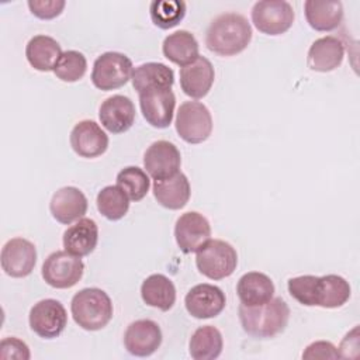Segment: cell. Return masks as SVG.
<instances>
[{
    "label": "cell",
    "mask_w": 360,
    "mask_h": 360,
    "mask_svg": "<svg viewBox=\"0 0 360 360\" xmlns=\"http://www.w3.org/2000/svg\"><path fill=\"white\" fill-rule=\"evenodd\" d=\"M252 27L246 17L238 13H224L215 17L207 28L205 45L219 56H233L248 48Z\"/></svg>",
    "instance_id": "6da1fadb"
},
{
    "label": "cell",
    "mask_w": 360,
    "mask_h": 360,
    "mask_svg": "<svg viewBox=\"0 0 360 360\" xmlns=\"http://www.w3.org/2000/svg\"><path fill=\"white\" fill-rule=\"evenodd\" d=\"M290 319V308L280 298H271L263 305L248 307L239 305V321L242 329L257 339H267L281 333Z\"/></svg>",
    "instance_id": "7a4b0ae2"
},
{
    "label": "cell",
    "mask_w": 360,
    "mask_h": 360,
    "mask_svg": "<svg viewBox=\"0 0 360 360\" xmlns=\"http://www.w3.org/2000/svg\"><path fill=\"white\" fill-rule=\"evenodd\" d=\"M73 321L84 330H100L108 325L114 308L111 298L101 288L90 287L77 291L70 302Z\"/></svg>",
    "instance_id": "3957f363"
},
{
    "label": "cell",
    "mask_w": 360,
    "mask_h": 360,
    "mask_svg": "<svg viewBox=\"0 0 360 360\" xmlns=\"http://www.w3.org/2000/svg\"><path fill=\"white\" fill-rule=\"evenodd\" d=\"M195 253V266L198 271L211 280L229 277L238 266V253L235 248L221 239H210Z\"/></svg>",
    "instance_id": "277c9868"
},
{
    "label": "cell",
    "mask_w": 360,
    "mask_h": 360,
    "mask_svg": "<svg viewBox=\"0 0 360 360\" xmlns=\"http://www.w3.org/2000/svg\"><path fill=\"white\" fill-rule=\"evenodd\" d=\"M132 60L121 52H104L93 63L91 82L103 91L122 87L132 77Z\"/></svg>",
    "instance_id": "5b68a950"
},
{
    "label": "cell",
    "mask_w": 360,
    "mask_h": 360,
    "mask_svg": "<svg viewBox=\"0 0 360 360\" xmlns=\"http://www.w3.org/2000/svg\"><path fill=\"white\" fill-rule=\"evenodd\" d=\"M176 131L187 143H201L212 132L210 110L200 101H184L176 115Z\"/></svg>",
    "instance_id": "8992f818"
},
{
    "label": "cell",
    "mask_w": 360,
    "mask_h": 360,
    "mask_svg": "<svg viewBox=\"0 0 360 360\" xmlns=\"http://www.w3.org/2000/svg\"><path fill=\"white\" fill-rule=\"evenodd\" d=\"M84 264L79 256L68 250H56L51 253L42 264V278L53 288H70L83 277Z\"/></svg>",
    "instance_id": "52a82bcc"
},
{
    "label": "cell",
    "mask_w": 360,
    "mask_h": 360,
    "mask_svg": "<svg viewBox=\"0 0 360 360\" xmlns=\"http://www.w3.org/2000/svg\"><path fill=\"white\" fill-rule=\"evenodd\" d=\"M294 18L292 6L284 0H262L252 7V22L266 35H281L287 32Z\"/></svg>",
    "instance_id": "ba28073f"
},
{
    "label": "cell",
    "mask_w": 360,
    "mask_h": 360,
    "mask_svg": "<svg viewBox=\"0 0 360 360\" xmlns=\"http://www.w3.org/2000/svg\"><path fill=\"white\" fill-rule=\"evenodd\" d=\"M30 328L42 339L58 338L68 325L65 307L53 298H45L34 304L28 315Z\"/></svg>",
    "instance_id": "9c48e42d"
},
{
    "label": "cell",
    "mask_w": 360,
    "mask_h": 360,
    "mask_svg": "<svg viewBox=\"0 0 360 360\" xmlns=\"http://www.w3.org/2000/svg\"><path fill=\"white\" fill-rule=\"evenodd\" d=\"M174 238L183 253L197 252L211 239V225L208 219L197 211L184 212L176 221Z\"/></svg>",
    "instance_id": "30bf717a"
},
{
    "label": "cell",
    "mask_w": 360,
    "mask_h": 360,
    "mask_svg": "<svg viewBox=\"0 0 360 360\" xmlns=\"http://www.w3.org/2000/svg\"><path fill=\"white\" fill-rule=\"evenodd\" d=\"M1 269L14 278L27 277L32 273L37 263V249L32 242L24 238L7 240L1 249Z\"/></svg>",
    "instance_id": "8fae6325"
},
{
    "label": "cell",
    "mask_w": 360,
    "mask_h": 360,
    "mask_svg": "<svg viewBox=\"0 0 360 360\" xmlns=\"http://www.w3.org/2000/svg\"><path fill=\"white\" fill-rule=\"evenodd\" d=\"M187 312L197 319H208L219 315L225 305V292L212 284L202 283L191 287L184 297Z\"/></svg>",
    "instance_id": "7c38bea8"
},
{
    "label": "cell",
    "mask_w": 360,
    "mask_h": 360,
    "mask_svg": "<svg viewBox=\"0 0 360 360\" xmlns=\"http://www.w3.org/2000/svg\"><path fill=\"white\" fill-rule=\"evenodd\" d=\"M176 97L172 89H153L139 93V107L146 122L163 129L172 124Z\"/></svg>",
    "instance_id": "4fadbf2b"
},
{
    "label": "cell",
    "mask_w": 360,
    "mask_h": 360,
    "mask_svg": "<svg viewBox=\"0 0 360 360\" xmlns=\"http://www.w3.org/2000/svg\"><path fill=\"white\" fill-rule=\"evenodd\" d=\"M181 156L177 146L169 141L153 142L143 155V166L153 180H163L179 173Z\"/></svg>",
    "instance_id": "5bb4252c"
},
{
    "label": "cell",
    "mask_w": 360,
    "mask_h": 360,
    "mask_svg": "<svg viewBox=\"0 0 360 360\" xmlns=\"http://www.w3.org/2000/svg\"><path fill=\"white\" fill-rule=\"evenodd\" d=\"M69 141L75 153L86 159L98 158L108 148V135L91 120L79 121L70 131Z\"/></svg>",
    "instance_id": "9a60e30c"
},
{
    "label": "cell",
    "mask_w": 360,
    "mask_h": 360,
    "mask_svg": "<svg viewBox=\"0 0 360 360\" xmlns=\"http://www.w3.org/2000/svg\"><path fill=\"white\" fill-rule=\"evenodd\" d=\"M162 345V330L155 321L138 319L128 325L124 333V346L132 356L146 357Z\"/></svg>",
    "instance_id": "2e32d148"
},
{
    "label": "cell",
    "mask_w": 360,
    "mask_h": 360,
    "mask_svg": "<svg viewBox=\"0 0 360 360\" xmlns=\"http://www.w3.org/2000/svg\"><path fill=\"white\" fill-rule=\"evenodd\" d=\"M98 118L108 132L122 134L128 131L135 121V105L129 97L114 94L101 103Z\"/></svg>",
    "instance_id": "e0dca14e"
},
{
    "label": "cell",
    "mask_w": 360,
    "mask_h": 360,
    "mask_svg": "<svg viewBox=\"0 0 360 360\" xmlns=\"http://www.w3.org/2000/svg\"><path fill=\"white\" fill-rule=\"evenodd\" d=\"M214 66L204 56H198L180 69V87L191 98L205 97L214 84Z\"/></svg>",
    "instance_id": "ac0fdd59"
},
{
    "label": "cell",
    "mask_w": 360,
    "mask_h": 360,
    "mask_svg": "<svg viewBox=\"0 0 360 360\" xmlns=\"http://www.w3.org/2000/svg\"><path fill=\"white\" fill-rule=\"evenodd\" d=\"M49 211L58 222L69 225L83 218L87 211V198L77 187L66 186L53 193Z\"/></svg>",
    "instance_id": "d6986e66"
},
{
    "label": "cell",
    "mask_w": 360,
    "mask_h": 360,
    "mask_svg": "<svg viewBox=\"0 0 360 360\" xmlns=\"http://www.w3.org/2000/svg\"><path fill=\"white\" fill-rule=\"evenodd\" d=\"M345 58L343 42L333 35L318 38L308 49L307 63L311 70L315 72H332L339 68Z\"/></svg>",
    "instance_id": "ffe728a7"
},
{
    "label": "cell",
    "mask_w": 360,
    "mask_h": 360,
    "mask_svg": "<svg viewBox=\"0 0 360 360\" xmlns=\"http://www.w3.org/2000/svg\"><path fill=\"white\" fill-rule=\"evenodd\" d=\"M63 248L69 253L83 257L90 255L98 242V226L91 218H80L63 232Z\"/></svg>",
    "instance_id": "44dd1931"
},
{
    "label": "cell",
    "mask_w": 360,
    "mask_h": 360,
    "mask_svg": "<svg viewBox=\"0 0 360 360\" xmlns=\"http://www.w3.org/2000/svg\"><path fill=\"white\" fill-rule=\"evenodd\" d=\"M190 194V181L181 172L163 180H153V195L167 210L183 208L188 202Z\"/></svg>",
    "instance_id": "7402d4cb"
},
{
    "label": "cell",
    "mask_w": 360,
    "mask_h": 360,
    "mask_svg": "<svg viewBox=\"0 0 360 360\" xmlns=\"http://www.w3.org/2000/svg\"><path fill=\"white\" fill-rule=\"evenodd\" d=\"M236 292L240 304L248 307H257L273 298L274 284L267 274L260 271H249L239 278L236 284Z\"/></svg>",
    "instance_id": "603a6c76"
},
{
    "label": "cell",
    "mask_w": 360,
    "mask_h": 360,
    "mask_svg": "<svg viewBox=\"0 0 360 360\" xmlns=\"http://www.w3.org/2000/svg\"><path fill=\"white\" fill-rule=\"evenodd\" d=\"M62 53L59 42L48 35H35L25 46V58L28 63L39 72H53Z\"/></svg>",
    "instance_id": "cb8c5ba5"
},
{
    "label": "cell",
    "mask_w": 360,
    "mask_h": 360,
    "mask_svg": "<svg viewBox=\"0 0 360 360\" xmlns=\"http://www.w3.org/2000/svg\"><path fill=\"white\" fill-rule=\"evenodd\" d=\"M307 22L315 31H332L338 28L343 20V4L338 0L319 1L307 0L304 3Z\"/></svg>",
    "instance_id": "d4e9b609"
},
{
    "label": "cell",
    "mask_w": 360,
    "mask_h": 360,
    "mask_svg": "<svg viewBox=\"0 0 360 360\" xmlns=\"http://www.w3.org/2000/svg\"><path fill=\"white\" fill-rule=\"evenodd\" d=\"M131 80L134 89L139 94L153 89H172L174 83V73L165 63L148 62L134 69Z\"/></svg>",
    "instance_id": "484cf974"
},
{
    "label": "cell",
    "mask_w": 360,
    "mask_h": 360,
    "mask_svg": "<svg viewBox=\"0 0 360 360\" xmlns=\"http://www.w3.org/2000/svg\"><path fill=\"white\" fill-rule=\"evenodd\" d=\"M198 51L200 48L195 37L186 30L169 34L162 44L165 58L181 68L194 62L200 56Z\"/></svg>",
    "instance_id": "4316f807"
},
{
    "label": "cell",
    "mask_w": 360,
    "mask_h": 360,
    "mask_svg": "<svg viewBox=\"0 0 360 360\" xmlns=\"http://www.w3.org/2000/svg\"><path fill=\"white\" fill-rule=\"evenodd\" d=\"M141 297L149 307L169 311L176 302V287L163 274H150L141 285Z\"/></svg>",
    "instance_id": "83f0119b"
},
{
    "label": "cell",
    "mask_w": 360,
    "mask_h": 360,
    "mask_svg": "<svg viewBox=\"0 0 360 360\" xmlns=\"http://www.w3.org/2000/svg\"><path fill=\"white\" fill-rule=\"evenodd\" d=\"M222 347V335L212 325L197 328L188 342V353L194 360H214L219 357Z\"/></svg>",
    "instance_id": "f1b7e54d"
},
{
    "label": "cell",
    "mask_w": 360,
    "mask_h": 360,
    "mask_svg": "<svg viewBox=\"0 0 360 360\" xmlns=\"http://www.w3.org/2000/svg\"><path fill=\"white\" fill-rule=\"evenodd\" d=\"M97 210L110 221H118L129 210V198L118 186H105L97 194Z\"/></svg>",
    "instance_id": "f546056e"
},
{
    "label": "cell",
    "mask_w": 360,
    "mask_h": 360,
    "mask_svg": "<svg viewBox=\"0 0 360 360\" xmlns=\"http://www.w3.org/2000/svg\"><path fill=\"white\" fill-rule=\"evenodd\" d=\"M352 290L349 281L338 274H326L321 277V295L318 307L339 308L350 298Z\"/></svg>",
    "instance_id": "4dcf8cb0"
},
{
    "label": "cell",
    "mask_w": 360,
    "mask_h": 360,
    "mask_svg": "<svg viewBox=\"0 0 360 360\" xmlns=\"http://www.w3.org/2000/svg\"><path fill=\"white\" fill-rule=\"evenodd\" d=\"M149 14L156 27L169 30L184 18L186 3L181 0H153L149 6Z\"/></svg>",
    "instance_id": "1f68e13d"
},
{
    "label": "cell",
    "mask_w": 360,
    "mask_h": 360,
    "mask_svg": "<svg viewBox=\"0 0 360 360\" xmlns=\"http://www.w3.org/2000/svg\"><path fill=\"white\" fill-rule=\"evenodd\" d=\"M117 186L131 201H141L149 191L150 180L143 169L138 166H127L118 172Z\"/></svg>",
    "instance_id": "d6a6232c"
},
{
    "label": "cell",
    "mask_w": 360,
    "mask_h": 360,
    "mask_svg": "<svg viewBox=\"0 0 360 360\" xmlns=\"http://www.w3.org/2000/svg\"><path fill=\"white\" fill-rule=\"evenodd\" d=\"M287 288L290 295L300 304L307 307H318L321 295V277L312 274L291 277L287 281Z\"/></svg>",
    "instance_id": "836d02e7"
},
{
    "label": "cell",
    "mask_w": 360,
    "mask_h": 360,
    "mask_svg": "<svg viewBox=\"0 0 360 360\" xmlns=\"http://www.w3.org/2000/svg\"><path fill=\"white\" fill-rule=\"evenodd\" d=\"M87 70L86 56L79 51H66L59 58L53 73L55 76L66 83H73L80 80Z\"/></svg>",
    "instance_id": "e575fe53"
},
{
    "label": "cell",
    "mask_w": 360,
    "mask_h": 360,
    "mask_svg": "<svg viewBox=\"0 0 360 360\" xmlns=\"http://www.w3.org/2000/svg\"><path fill=\"white\" fill-rule=\"evenodd\" d=\"M27 6L35 17H38L41 20H52L63 11L66 1H63V0H30L27 3Z\"/></svg>",
    "instance_id": "d590c367"
},
{
    "label": "cell",
    "mask_w": 360,
    "mask_h": 360,
    "mask_svg": "<svg viewBox=\"0 0 360 360\" xmlns=\"http://www.w3.org/2000/svg\"><path fill=\"white\" fill-rule=\"evenodd\" d=\"M31 357L30 349L25 342L20 340L18 338H4L0 343V359H17V360H28Z\"/></svg>",
    "instance_id": "8d00e7d4"
},
{
    "label": "cell",
    "mask_w": 360,
    "mask_h": 360,
    "mask_svg": "<svg viewBox=\"0 0 360 360\" xmlns=\"http://www.w3.org/2000/svg\"><path fill=\"white\" fill-rule=\"evenodd\" d=\"M338 347L326 340H318L307 346L302 359H338Z\"/></svg>",
    "instance_id": "74e56055"
},
{
    "label": "cell",
    "mask_w": 360,
    "mask_h": 360,
    "mask_svg": "<svg viewBox=\"0 0 360 360\" xmlns=\"http://www.w3.org/2000/svg\"><path fill=\"white\" fill-rule=\"evenodd\" d=\"M339 357H357L359 354V326H354L346 336L342 339L340 346L338 347Z\"/></svg>",
    "instance_id": "f35d334b"
}]
</instances>
